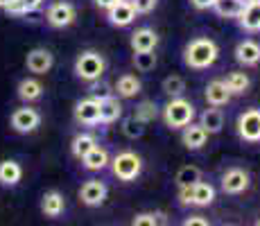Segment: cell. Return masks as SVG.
Here are the masks:
<instances>
[{
    "mask_svg": "<svg viewBox=\"0 0 260 226\" xmlns=\"http://www.w3.org/2000/svg\"><path fill=\"white\" fill-rule=\"evenodd\" d=\"M219 57V48L213 39H206V37H199V39H192L186 50H183V61L186 66L194 68V70H204V68H211Z\"/></svg>",
    "mask_w": 260,
    "mask_h": 226,
    "instance_id": "1",
    "label": "cell"
},
{
    "mask_svg": "<svg viewBox=\"0 0 260 226\" xmlns=\"http://www.w3.org/2000/svg\"><path fill=\"white\" fill-rule=\"evenodd\" d=\"M163 120L170 129H183L186 124H190L194 120V107L190 100L179 98H170V102L163 107Z\"/></svg>",
    "mask_w": 260,
    "mask_h": 226,
    "instance_id": "2",
    "label": "cell"
},
{
    "mask_svg": "<svg viewBox=\"0 0 260 226\" xmlns=\"http://www.w3.org/2000/svg\"><path fill=\"white\" fill-rule=\"evenodd\" d=\"M104 68H107V61L100 52L95 50H86L77 57L75 61V75H77L82 82H98L104 75Z\"/></svg>",
    "mask_w": 260,
    "mask_h": 226,
    "instance_id": "3",
    "label": "cell"
},
{
    "mask_svg": "<svg viewBox=\"0 0 260 226\" xmlns=\"http://www.w3.org/2000/svg\"><path fill=\"white\" fill-rule=\"evenodd\" d=\"M179 202L181 204H192V206H211L215 202V188L206 181H194L190 185L179 188Z\"/></svg>",
    "mask_w": 260,
    "mask_h": 226,
    "instance_id": "4",
    "label": "cell"
},
{
    "mask_svg": "<svg viewBox=\"0 0 260 226\" xmlns=\"http://www.w3.org/2000/svg\"><path fill=\"white\" fill-rule=\"evenodd\" d=\"M111 168L120 181H134L143 172V158L136 152H120L111 160Z\"/></svg>",
    "mask_w": 260,
    "mask_h": 226,
    "instance_id": "5",
    "label": "cell"
},
{
    "mask_svg": "<svg viewBox=\"0 0 260 226\" xmlns=\"http://www.w3.org/2000/svg\"><path fill=\"white\" fill-rule=\"evenodd\" d=\"M238 134L247 143H258L260 140V109H247L238 118Z\"/></svg>",
    "mask_w": 260,
    "mask_h": 226,
    "instance_id": "6",
    "label": "cell"
},
{
    "mask_svg": "<svg viewBox=\"0 0 260 226\" xmlns=\"http://www.w3.org/2000/svg\"><path fill=\"white\" fill-rule=\"evenodd\" d=\"M39 124H41V115H39L37 109L21 107L12 113V127L18 134H32Z\"/></svg>",
    "mask_w": 260,
    "mask_h": 226,
    "instance_id": "7",
    "label": "cell"
},
{
    "mask_svg": "<svg viewBox=\"0 0 260 226\" xmlns=\"http://www.w3.org/2000/svg\"><path fill=\"white\" fill-rule=\"evenodd\" d=\"M75 18H77V12H75V7H73L71 3H63V0L50 5V9H48V23L52 25V27H57V29L73 25Z\"/></svg>",
    "mask_w": 260,
    "mask_h": 226,
    "instance_id": "8",
    "label": "cell"
},
{
    "mask_svg": "<svg viewBox=\"0 0 260 226\" xmlns=\"http://www.w3.org/2000/svg\"><path fill=\"white\" fill-rule=\"evenodd\" d=\"M107 18H109V23L116 25V27H127V25H132L136 21V9L132 7L129 0H118L113 7L107 9Z\"/></svg>",
    "mask_w": 260,
    "mask_h": 226,
    "instance_id": "9",
    "label": "cell"
},
{
    "mask_svg": "<svg viewBox=\"0 0 260 226\" xmlns=\"http://www.w3.org/2000/svg\"><path fill=\"white\" fill-rule=\"evenodd\" d=\"M54 63V57L52 52L46 48H34L27 52V59H25V66H27L29 73L34 75H46Z\"/></svg>",
    "mask_w": 260,
    "mask_h": 226,
    "instance_id": "10",
    "label": "cell"
},
{
    "mask_svg": "<svg viewBox=\"0 0 260 226\" xmlns=\"http://www.w3.org/2000/svg\"><path fill=\"white\" fill-rule=\"evenodd\" d=\"M249 188V174L240 168H231L222 174V190L226 195H240Z\"/></svg>",
    "mask_w": 260,
    "mask_h": 226,
    "instance_id": "11",
    "label": "cell"
},
{
    "mask_svg": "<svg viewBox=\"0 0 260 226\" xmlns=\"http://www.w3.org/2000/svg\"><path fill=\"white\" fill-rule=\"evenodd\" d=\"M107 192L109 190L102 181L91 179L79 188V199H82V204H86V206H100V204H104V199H107Z\"/></svg>",
    "mask_w": 260,
    "mask_h": 226,
    "instance_id": "12",
    "label": "cell"
},
{
    "mask_svg": "<svg viewBox=\"0 0 260 226\" xmlns=\"http://www.w3.org/2000/svg\"><path fill=\"white\" fill-rule=\"evenodd\" d=\"M75 120L82 124H98L100 122V100L86 98L75 107Z\"/></svg>",
    "mask_w": 260,
    "mask_h": 226,
    "instance_id": "13",
    "label": "cell"
},
{
    "mask_svg": "<svg viewBox=\"0 0 260 226\" xmlns=\"http://www.w3.org/2000/svg\"><path fill=\"white\" fill-rule=\"evenodd\" d=\"M240 27L247 32H260V0H247L242 12L238 14Z\"/></svg>",
    "mask_w": 260,
    "mask_h": 226,
    "instance_id": "14",
    "label": "cell"
},
{
    "mask_svg": "<svg viewBox=\"0 0 260 226\" xmlns=\"http://www.w3.org/2000/svg\"><path fill=\"white\" fill-rule=\"evenodd\" d=\"M122 115V104H120V100L116 95H104V98H100V122L102 124H111L116 122V120Z\"/></svg>",
    "mask_w": 260,
    "mask_h": 226,
    "instance_id": "15",
    "label": "cell"
},
{
    "mask_svg": "<svg viewBox=\"0 0 260 226\" xmlns=\"http://www.w3.org/2000/svg\"><path fill=\"white\" fill-rule=\"evenodd\" d=\"M236 59L242 66H258L260 63V43L251 41V39L240 41L236 48Z\"/></svg>",
    "mask_w": 260,
    "mask_h": 226,
    "instance_id": "16",
    "label": "cell"
},
{
    "mask_svg": "<svg viewBox=\"0 0 260 226\" xmlns=\"http://www.w3.org/2000/svg\"><path fill=\"white\" fill-rule=\"evenodd\" d=\"M208 140V132L202 127V124H186L181 134V143L186 145L188 149H202Z\"/></svg>",
    "mask_w": 260,
    "mask_h": 226,
    "instance_id": "17",
    "label": "cell"
},
{
    "mask_svg": "<svg viewBox=\"0 0 260 226\" xmlns=\"http://www.w3.org/2000/svg\"><path fill=\"white\" fill-rule=\"evenodd\" d=\"M206 102L211 107H224V104L231 102V90L226 88L224 79H213L206 86Z\"/></svg>",
    "mask_w": 260,
    "mask_h": 226,
    "instance_id": "18",
    "label": "cell"
},
{
    "mask_svg": "<svg viewBox=\"0 0 260 226\" xmlns=\"http://www.w3.org/2000/svg\"><path fill=\"white\" fill-rule=\"evenodd\" d=\"M158 34L152 27H141L132 34V50L134 52H143V50H156Z\"/></svg>",
    "mask_w": 260,
    "mask_h": 226,
    "instance_id": "19",
    "label": "cell"
},
{
    "mask_svg": "<svg viewBox=\"0 0 260 226\" xmlns=\"http://www.w3.org/2000/svg\"><path fill=\"white\" fill-rule=\"evenodd\" d=\"M41 210L46 217H59V215L66 210V202H63V195L57 192V190H50V192L43 195L41 199Z\"/></svg>",
    "mask_w": 260,
    "mask_h": 226,
    "instance_id": "20",
    "label": "cell"
},
{
    "mask_svg": "<svg viewBox=\"0 0 260 226\" xmlns=\"http://www.w3.org/2000/svg\"><path fill=\"white\" fill-rule=\"evenodd\" d=\"M82 165L86 170H91V172H98V170H104L109 165V152L104 147H100V145H95L88 154H84L82 158Z\"/></svg>",
    "mask_w": 260,
    "mask_h": 226,
    "instance_id": "21",
    "label": "cell"
},
{
    "mask_svg": "<svg viewBox=\"0 0 260 226\" xmlns=\"http://www.w3.org/2000/svg\"><path fill=\"white\" fill-rule=\"evenodd\" d=\"M199 124L206 129L208 136H211V134H219V132H222V127H224V113L219 111V107L206 109V111L202 113V118H199Z\"/></svg>",
    "mask_w": 260,
    "mask_h": 226,
    "instance_id": "22",
    "label": "cell"
},
{
    "mask_svg": "<svg viewBox=\"0 0 260 226\" xmlns=\"http://www.w3.org/2000/svg\"><path fill=\"white\" fill-rule=\"evenodd\" d=\"M41 95H43V84L39 79L27 77L18 84V98L23 102H37V100H41Z\"/></svg>",
    "mask_w": 260,
    "mask_h": 226,
    "instance_id": "23",
    "label": "cell"
},
{
    "mask_svg": "<svg viewBox=\"0 0 260 226\" xmlns=\"http://www.w3.org/2000/svg\"><path fill=\"white\" fill-rule=\"evenodd\" d=\"M244 3H247V0H215L211 9H215V14L222 18H238Z\"/></svg>",
    "mask_w": 260,
    "mask_h": 226,
    "instance_id": "24",
    "label": "cell"
},
{
    "mask_svg": "<svg viewBox=\"0 0 260 226\" xmlns=\"http://www.w3.org/2000/svg\"><path fill=\"white\" fill-rule=\"evenodd\" d=\"M23 177V168L16 160H3L0 163V183L3 185H16Z\"/></svg>",
    "mask_w": 260,
    "mask_h": 226,
    "instance_id": "25",
    "label": "cell"
},
{
    "mask_svg": "<svg viewBox=\"0 0 260 226\" xmlns=\"http://www.w3.org/2000/svg\"><path fill=\"white\" fill-rule=\"evenodd\" d=\"M141 88H143V84L136 75H122L116 84V90L120 98H136L141 93Z\"/></svg>",
    "mask_w": 260,
    "mask_h": 226,
    "instance_id": "26",
    "label": "cell"
},
{
    "mask_svg": "<svg viewBox=\"0 0 260 226\" xmlns=\"http://www.w3.org/2000/svg\"><path fill=\"white\" fill-rule=\"evenodd\" d=\"M43 5V0H12V3L5 7V12L9 16H25L29 12H37L39 7Z\"/></svg>",
    "mask_w": 260,
    "mask_h": 226,
    "instance_id": "27",
    "label": "cell"
},
{
    "mask_svg": "<svg viewBox=\"0 0 260 226\" xmlns=\"http://www.w3.org/2000/svg\"><path fill=\"white\" fill-rule=\"evenodd\" d=\"M98 145V140H95V136L93 134H77L73 138V145H71V149H73V154L77 158H82L84 154H88L91 149Z\"/></svg>",
    "mask_w": 260,
    "mask_h": 226,
    "instance_id": "28",
    "label": "cell"
},
{
    "mask_svg": "<svg viewBox=\"0 0 260 226\" xmlns=\"http://www.w3.org/2000/svg\"><path fill=\"white\" fill-rule=\"evenodd\" d=\"M224 84H226V88L231 90V95H242L249 90V77L247 73H229L226 79H224Z\"/></svg>",
    "mask_w": 260,
    "mask_h": 226,
    "instance_id": "29",
    "label": "cell"
},
{
    "mask_svg": "<svg viewBox=\"0 0 260 226\" xmlns=\"http://www.w3.org/2000/svg\"><path fill=\"white\" fill-rule=\"evenodd\" d=\"M134 66L141 73H149L156 68V54L154 50H143V52H134Z\"/></svg>",
    "mask_w": 260,
    "mask_h": 226,
    "instance_id": "30",
    "label": "cell"
},
{
    "mask_svg": "<svg viewBox=\"0 0 260 226\" xmlns=\"http://www.w3.org/2000/svg\"><path fill=\"white\" fill-rule=\"evenodd\" d=\"M183 90H186V82L179 75H170L163 79V93L168 98H179V95H183Z\"/></svg>",
    "mask_w": 260,
    "mask_h": 226,
    "instance_id": "31",
    "label": "cell"
},
{
    "mask_svg": "<svg viewBox=\"0 0 260 226\" xmlns=\"http://www.w3.org/2000/svg\"><path fill=\"white\" fill-rule=\"evenodd\" d=\"M199 179H202V172H199V168H194V165H186V168H181L177 172V177H174L179 188L194 183V181H199Z\"/></svg>",
    "mask_w": 260,
    "mask_h": 226,
    "instance_id": "32",
    "label": "cell"
},
{
    "mask_svg": "<svg viewBox=\"0 0 260 226\" xmlns=\"http://www.w3.org/2000/svg\"><path fill=\"white\" fill-rule=\"evenodd\" d=\"M122 132L127 138H132V140H136V138H141V136L145 134V122H141V120L134 115V118H127L122 122Z\"/></svg>",
    "mask_w": 260,
    "mask_h": 226,
    "instance_id": "33",
    "label": "cell"
},
{
    "mask_svg": "<svg viewBox=\"0 0 260 226\" xmlns=\"http://www.w3.org/2000/svg\"><path fill=\"white\" fill-rule=\"evenodd\" d=\"M156 113L158 111H156V104L154 102H141L136 107V118L141 120V122H145V124L152 122V120L156 118Z\"/></svg>",
    "mask_w": 260,
    "mask_h": 226,
    "instance_id": "34",
    "label": "cell"
},
{
    "mask_svg": "<svg viewBox=\"0 0 260 226\" xmlns=\"http://www.w3.org/2000/svg\"><path fill=\"white\" fill-rule=\"evenodd\" d=\"M158 222H161V215L158 213H138L132 219L134 226H156Z\"/></svg>",
    "mask_w": 260,
    "mask_h": 226,
    "instance_id": "35",
    "label": "cell"
},
{
    "mask_svg": "<svg viewBox=\"0 0 260 226\" xmlns=\"http://www.w3.org/2000/svg\"><path fill=\"white\" fill-rule=\"evenodd\" d=\"M129 3L136 9V14H149V12H154L158 0H129Z\"/></svg>",
    "mask_w": 260,
    "mask_h": 226,
    "instance_id": "36",
    "label": "cell"
},
{
    "mask_svg": "<svg viewBox=\"0 0 260 226\" xmlns=\"http://www.w3.org/2000/svg\"><path fill=\"white\" fill-rule=\"evenodd\" d=\"M211 222H208L206 217H202V215H190V217L183 219V226H208Z\"/></svg>",
    "mask_w": 260,
    "mask_h": 226,
    "instance_id": "37",
    "label": "cell"
},
{
    "mask_svg": "<svg viewBox=\"0 0 260 226\" xmlns=\"http://www.w3.org/2000/svg\"><path fill=\"white\" fill-rule=\"evenodd\" d=\"M190 3H192L194 9H211L215 0H190Z\"/></svg>",
    "mask_w": 260,
    "mask_h": 226,
    "instance_id": "38",
    "label": "cell"
},
{
    "mask_svg": "<svg viewBox=\"0 0 260 226\" xmlns=\"http://www.w3.org/2000/svg\"><path fill=\"white\" fill-rule=\"evenodd\" d=\"M116 3H118V0H95V5H98L100 9H104V12H107L109 7H113Z\"/></svg>",
    "mask_w": 260,
    "mask_h": 226,
    "instance_id": "39",
    "label": "cell"
},
{
    "mask_svg": "<svg viewBox=\"0 0 260 226\" xmlns=\"http://www.w3.org/2000/svg\"><path fill=\"white\" fill-rule=\"evenodd\" d=\"M9 3H12V0H0V9H5V7H7V5Z\"/></svg>",
    "mask_w": 260,
    "mask_h": 226,
    "instance_id": "40",
    "label": "cell"
},
{
    "mask_svg": "<svg viewBox=\"0 0 260 226\" xmlns=\"http://www.w3.org/2000/svg\"><path fill=\"white\" fill-rule=\"evenodd\" d=\"M256 224H258V226H260V219H258V222H256Z\"/></svg>",
    "mask_w": 260,
    "mask_h": 226,
    "instance_id": "41",
    "label": "cell"
}]
</instances>
